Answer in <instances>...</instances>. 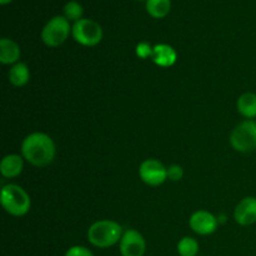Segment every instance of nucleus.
<instances>
[{
	"label": "nucleus",
	"mask_w": 256,
	"mask_h": 256,
	"mask_svg": "<svg viewBox=\"0 0 256 256\" xmlns=\"http://www.w3.org/2000/svg\"><path fill=\"white\" fill-rule=\"evenodd\" d=\"M55 142L45 132H32L22 142V158L34 166H48L55 159Z\"/></svg>",
	"instance_id": "1"
},
{
	"label": "nucleus",
	"mask_w": 256,
	"mask_h": 256,
	"mask_svg": "<svg viewBox=\"0 0 256 256\" xmlns=\"http://www.w3.org/2000/svg\"><path fill=\"white\" fill-rule=\"evenodd\" d=\"M122 228L114 220H99L88 230V240L96 248L106 249L120 242L122 236Z\"/></svg>",
	"instance_id": "2"
},
{
	"label": "nucleus",
	"mask_w": 256,
	"mask_h": 256,
	"mask_svg": "<svg viewBox=\"0 0 256 256\" xmlns=\"http://www.w3.org/2000/svg\"><path fill=\"white\" fill-rule=\"evenodd\" d=\"M0 202L5 212L12 216H24L32 206V200L28 192L15 184H8L2 188Z\"/></svg>",
	"instance_id": "3"
},
{
	"label": "nucleus",
	"mask_w": 256,
	"mask_h": 256,
	"mask_svg": "<svg viewBox=\"0 0 256 256\" xmlns=\"http://www.w3.org/2000/svg\"><path fill=\"white\" fill-rule=\"evenodd\" d=\"M230 144L239 152L256 150V120H245L240 122L230 135Z\"/></svg>",
	"instance_id": "4"
},
{
	"label": "nucleus",
	"mask_w": 256,
	"mask_h": 256,
	"mask_svg": "<svg viewBox=\"0 0 256 256\" xmlns=\"http://www.w3.org/2000/svg\"><path fill=\"white\" fill-rule=\"evenodd\" d=\"M69 20L65 16H54L45 24L42 32V40L46 46L58 48L69 38L70 35Z\"/></svg>",
	"instance_id": "5"
},
{
	"label": "nucleus",
	"mask_w": 256,
	"mask_h": 256,
	"mask_svg": "<svg viewBox=\"0 0 256 256\" xmlns=\"http://www.w3.org/2000/svg\"><path fill=\"white\" fill-rule=\"evenodd\" d=\"M72 35L76 42L84 46H95L102 39V29L92 19H80L74 22Z\"/></svg>",
	"instance_id": "6"
},
{
	"label": "nucleus",
	"mask_w": 256,
	"mask_h": 256,
	"mask_svg": "<svg viewBox=\"0 0 256 256\" xmlns=\"http://www.w3.org/2000/svg\"><path fill=\"white\" fill-rule=\"evenodd\" d=\"M139 176L149 186H159L168 179V168L156 159H146L140 164Z\"/></svg>",
	"instance_id": "7"
},
{
	"label": "nucleus",
	"mask_w": 256,
	"mask_h": 256,
	"mask_svg": "<svg viewBox=\"0 0 256 256\" xmlns=\"http://www.w3.org/2000/svg\"><path fill=\"white\" fill-rule=\"evenodd\" d=\"M120 254L122 256H144L146 250L144 236L135 229H128L120 239Z\"/></svg>",
	"instance_id": "8"
},
{
	"label": "nucleus",
	"mask_w": 256,
	"mask_h": 256,
	"mask_svg": "<svg viewBox=\"0 0 256 256\" xmlns=\"http://www.w3.org/2000/svg\"><path fill=\"white\" fill-rule=\"evenodd\" d=\"M189 225L194 232L199 235H210L216 232L219 220L206 210H199L195 212L190 216Z\"/></svg>",
	"instance_id": "9"
},
{
	"label": "nucleus",
	"mask_w": 256,
	"mask_h": 256,
	"mask_svg": "<svg viewBox=\"0 0 256 256\" xmlns=\"http://www.w3.org/2000/svg\"><path fill=\"white\" fill-rule=\"evenodd\" d=\"M234 218L242 226H249L256 222V198L248 196L242 199L235 208Z\"/></svg>",
	"instance_id": "10"
},
{
	"label": "nucleus",
	"mask_w": 256,
	"mask_h": 256,
	"mask_svg": "<svg viewBox=\"0 0 256 256\" xmlns=\"http://www.w3.org/2000/svg\"><path fill=\"white\" fill-rule=\"evenodd\" d=\"M178 54L172 46L168 44H156L154 46L152 60L162 68H170L176 62Z\"/></svg>",
	"instance_id": "11"
},
{
	"label": "nucleus",
	"mask_w": 256,
	"mask_h": 256,
	"mask_svg": "<svg viewBox=\"0 0 256 256\" xmlns=\"http://www.w3.org/2000/svg\"><path fill=\"white\" fill-rule=\"evenodd\" d=\"M24 158L16 154H10L2 158L0 162V172L6 179H12L22 174L24 168Z\"/></svg>",
	"instance_id": "12"
},
{
	"label": "nucleus",
	"mask_w": 256,
	"mask_h": 256,
	"mask_svg": "<svg viewBox=\"0 0 256 256\" xmlns=\"http://www.w3.org/2000/svg\"><path fill=\"white\" fill-rule=\"evenodd\" d=\"M20 54V46L18 42L14 40L8 39V38H2L0 40V62L2 64H16L19 62Z\"/></svg>",
	"instance_id": "13"
},
{
	"label": "nucleus",
	"mask_w": 256,
	"mask_h": 256,
	"mask_svg": "<svg viewBox=\"0 0 256 256\" xmlns=\"http://www.w3.org/2000/svg\"><path fill=\"white\" fill-rule=\"evenodd\" d=\"M238 112L240 115L246 118L248 120H252L256 118V94L255 92H245L240 95L236 102Z\"/></svg>",
	"instance_id": "14"
},
{
	"label": "nucleus",
	"mask_w": 256,
	"mask_h": 256,
	"mask_svg": "<svg viewBox=\"0 0 256 256\" xmlns=\"http://www.w3.org/2000/svg\"><path fill=\"white\" fill-rule=\"evenodd\" d=\"M30 80L29 68L25 62H16L9 70V82L14 86L22 88L26 85Z\"/></svg>",
	"instance_id": "15"
},
{
	"label": "nucleus",
	"mask_w": 256,
	"mask_h": 256,
	"mask_svg": "<svg viewBox=\"0 0 256 256\" xmlns=\"http://www.w3.org/2000/svg\"><path fill=\"white\" fill-rule=\"evenodd\" d=\"M172 8L170 0H146V10L152 18L162 19L166 16Z\"/></svg>",
	"instance_id": "16"
},
{
	"label": "nucleus",
	"mask_w": 256,
	"mask_h": 256,
	"mask_svg": "<svg viewBox=\"0 0 256 256\" xmlns=\"http://www.w3.org/2000/svg\"><path fill=\"white\" fill-rule=\"evenodd\" d=\"M178 252L180 256H196L199 252V242L190 236H185L178 242Z\"/></svg>",
	"instance_id": "17"
},
{
	"label": "nucleus",
	"mask_w": 256,
	"mask_h": 256,
	"mask_svg": "<svg viewBox=\"0 0 256 256\" xmlns=\"http://www.w3.org/2000/svg\"><path fill=\"white\" fill-rule=\"evenodd\" d=\"M64 14L68 20H74L75 22L78 20L82 19V6L78 2H69L64 6Z\"/></svg>",
	"instance_id": "18"
},
{
	"label": "nucleus",
	"mask_w": 256,
	"mask_h": 256,
	"mask_svg": "<svg viewBox=\"0 0 256 256\" xmlns=\"http://www.w3.org/2000/svg\"><path fill=\"white\" fill-rule=\"evenodd\" d=\"M152 52H154V46H152L149 42H142L136 45V55L140 59H148V58L152 59Z\"/></svg>",
	"instance_id": "19"
},
{
	"label": "nucleus",
	"mask_w": 256,
	"mask_h": 256,
	"mask_svg": "<svg viewBox=\"0 0 256 256\" xmlns=\"http://www.w3.org/2000/svg\"><path fill=\"white\" fill-rule=\"evenodd\" d=\"M184 176V170L180 165H170L168 168V179L172 180V182H179V180L182 179Z\"/></svg>",
	"instance_id": "20"
},
{
	"label": "nucleus",
	"mask_w": 256,
	"mask_h": 256,
	"mask_svg": "<svg viewBox=\"0 0 256 256\" xmlns=\"http://www.w3.org/2000/svg\"><path fill=\"white\" fill-rule=\"evenodd\" d=\"M65 256H94V254H92L88 248L76 245V246L70 248L66 252V254H65Z\"/></svg>",
	"instance_id": "21"
},
{
	"label": "nucleus",
	"mask_w": 256,
	"mask_h": 256,
	"mask_svg": "<svg viewBox=\"0 0 256 256\" xmlns=\"http://www.w3.org/2000/svg\"><path fill=\"white\" fill-rule=\"evenodd\" d=\"M12 2V0H0V2H2V5H5V4H8V2Z\"/></svg>",
	"instance_id": "22"
}]
</instances>
